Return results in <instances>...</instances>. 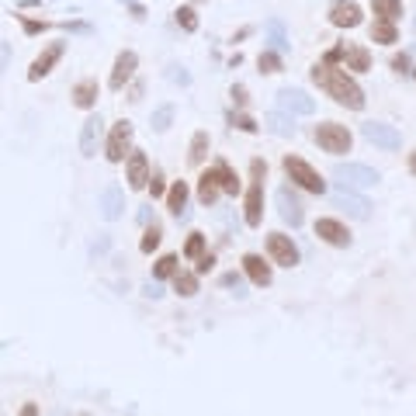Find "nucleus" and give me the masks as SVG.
I'll list each match as a JSON object with an SVG mask.
<instances>
[{"label":"nucleus","mask_w":416,"mask_h":416,"mask_svg":"<svg viewBox=\"0 0 416 416\" xmlns=\"http://www.w3.org/2000/svg\"><path fill=\"white\" fill-rule=\"evenodd\" d=\"M312 80H316L337 104H343V108H350V111H361V108H364V91L347 77V70H337L333 63H316V66H312Z\"/></svg>","instance_id":"obj_1"},{"label":"nucleus","mask_w":416,"mask_h":416,"mask_svg":"<svg viewBox=\"0 0 416 416\" xmlns=\"http://www.w3.org/2000/svg\"><path fill=\"white\" fill-rule=\"evenodd\" d=\"M337 184L347 187V191H361V187H375L378 184V170L364 167V163H337L333 170Z\"/></svg>","instance_id":"obj_2"},{"label":"nucleus","mask_w":416,"mask_h":416,"mask_svg":"<svg viewBox=\"0 0 416 416\" xmlns=\"http://www.w3.org/2000/svg\"><path fill=\"white\" fill-rule=\"evenodd\" d=\"M129 146H132V122L122 118V122L111 125V135H108V142H104V156H108L111 163H125Z\"/></svg>","instance_id":"obj_3"},{"label":"nucleus","mask_w":416,"mask_h":416,"mask_svg":"<svg viewBox=\"0 0 416 416\" xmlns=\"http://www.w3.org/2000/svg\"><path fill=\"white\" fill-rule=\"evenodd\" d=\"M285 170H288V177H292L299 187H305V191H312V194H323L326 180H323L302 156H285Z\"/></svg>","instance_id":"obj_4"},{"label":"nucleus","mask_w":416,"mask_h":416,"mask_svg":"<svg viewBox=\"0 0 416 416\" xmlns=\"http://www.w3.org/2000/svg\"><path fill=\"white\" fill-rule=\"evenodd\" d=\"M63 53H66V42H49L35 59H32V66H28V80L32 84H39L42 77H49L53 70H56V63L63 59Z\"/></svg>","instance_id":"obj_5"},{"label":"nucleus","mask_w":416,"mask_h":416,"mask_svg":"<svg viewBox=\"0 0 416 416\" xmlns=\"http://www.w3.org/2000/svg\"><path fill=\"white\" fill-rule=\"evenodd\" d=\"M316 142L326 149V153H350V132L337 122H323L316 129Z\"/></svg>","instance_id":"obj_6"},{"label":"nucleus","mask_w":416,"mask_h":416,"mask_svg":"<svg viewBox=\"0 0 416 416\" xmlns=\"http://www.w3.org/2000/svg\"><path fill=\"white\" fill-rule=\"evenodd\" d=\"M254 184H250V191H247V226H261V219H264V187H261V173H264V163L261 160H254Z\"/></svg>","instance_id":"obj_7"},{"label":"nucleus","mask_w":416,"mask_h":416,"mask_svg":"<svg viewBox=\"0 0 416 416\" xmlns=\"http://www.w3.org/2000/svg\"><path fill=\"white\" fill-rule=\"evenodd\" d=\"M135 70H139V56H135L132 49H122V53L115 56V66H111L108 87H111V91H122V87L135 77Z\"/></svg>","instance_id":"obj_8"},{"label":"nucleus","mask_w":416,"mask_h":416,"mask_svg":"<svg viewBox=\"0 0 416 416\" xmlns=\"http://www.w3.org/2000/svg\"><path fill=\"white\" fill-rule=\"evenodd\" d=\"M125 180H129L132 191L146 187V180H149V160H146L142 149H129V156H125Z\"/></svg>","instance_id":"obj_9"},{"label":"nucleus","mask_w":416,"mask_h":416,"mask_svg":"<svg viewBox=\"0 0 416 416\" xmlns=\"http://www.w3.org/2000/svg\"><path fill=\"white\" fill-rule=\"evenodd\" d=\"M361 132H364L368 142H375V146H381V149H399V146H402V135H399L392 125H385V122H368Z\"/></svg>","instance_id":"obj_10"},{"label":"nucleus","mask_w":416,"mask_h":416,"mask_svg":"<svg viewBox=\"0 0 416 416\" xmlns=\"http://www.w3.org/2000/svg\"><path fill=\"white\" fill-rule=\"evenodd\" d=\"M267 250H271L274 264H281V267H295L299 264V250H295V243L285 233H271L267 236Z\"/></svg>","instance_id":"obj_11"},{"label":"nucleus","mask_w":416,"mask_h":416,"mask_svg":"<svg viewBox=\"0 0 416 416\" xmlns=\"http://www.w3.org/2000/svg\"><path fill=\"white\" fill-rule=\"evenodd\" d=\"M278 104H281L285 111H292V115H312V111H316V101H312L305 91H292V87L278 91Z\"/></svg>","instance_id":"obj_12"},{"label":"nucleus","mask_w":416,"mask_h":416,"mask_svg":"<svg viewBox=\"0 0 416 416\" xmlns=\"http://www.w3.org/2000/svg\"><path fill=\"white\" fill-rule=\"evenodd\" d=\"M333 205H337V208H343V212H347L350 219H368V216H371V201H364V198L350 194L347 187H340V191L333 194Z\"/></svg>","instance_id":"obj_13"},{"label":"nucleus","mask_w":416,"mask_h":416,"mask_svg":"<svg viewBox=\"0 0 416 416\" xmlns=\"http://www.w3.org/2000/svg\"><path fill=\"white\" fill-rule=\"evenodd\" d=\"M278 208H281V219L288 223V226H302L305 223V212H302V201L292 194V187H281L278 191Z\"/></svg>","instance_id":"obj_14"},{"label":"nucleus","mask_w":416,"mask_h":416,"mask_svg":"<svg viewBox=\"0 0 416 416\" xmlns=\"http://www.w3.org/2000/svg\"><path fill=\"white\" fill-rule=\"evenodd\" d=\"M97 205H101V216H104L108 223H115V219H122V208H125V194H122V187H115V184H108V187L101 191V198H97Z\"/></svg>","instance_id":"obj_15"},{"label":"nucleus","mask_w":416,"mask_h":416,"mask_svg":"<svg viewBox=\"0 0 416 416\" xmlns=\"http://www.w3.org/2000/svg\"><path fill=\"white\" fill-rule=\"evenodd\" d=\"M101 115H91L84 125H80V153L91 160V156H97V142H101Z\"/></svg>","instance_id":"obj_16"},{"label":"nucleus","mask_w":416,"mask_h":416,"mask_svg":"<svg viewBox=\"0 0 416 416\" xmlns=\"http://www.w3.org/2000/svg\"><path fill=\"white\" fill-rule=\"evenodd\" d=\"M316 236L326 240L330 247H347V243H350V233H347L337 219H319V223H316Z\"/></svg>","instance_id":"obj_17"},{"label":"nucleus","mask_w":416,"mask_h":416,"mask_svg":"<svg viewBox=\"0 0 416 416\" xmlns=\"http://www.w3.org/2000/svg\"><path fill=\"white\" fill-rule=\"evenodd\" d=\"M97 94H101V84H97L94 77H87V80H80V84L73 87V94H70V97H73V104H77V108L91 111V108L97 104Z\"/></svg>","instance_id":"obj_18"},{"label":"nucleus","mask_w":416,"mask_h":416,"mask_svg":"<svg viewBox=\"0 0 416 416\" xmlns=\"http://www.w3.org/2000/svg\"><path fill=\"white\" fill-rule=\"evenodd\" d=\"M330 21H333L337 28H357V25H361V8L350 4V0H340V4L330 11Z\"/></svg>","instance_id":"obj_19"},{"label":"nucleus","mask_w":416,"mask_h":416,"mask_svg":"<svg viewBox=\"0 0 416 416\" xmlns=\"http://www.w3.org/2000/svg\"><path fill=\"white\" fill-rule=\"evenodd\" d=\"M243 271L250 274V281H254V285H261V288H264V285H271V267L264 264V257L247 254V257H243Z\"/></svg>","instance_id":"obj_20"},{"label":"nucleus","mask_w":416,"mask_h":416,"mask_svg":"<svg viewBox=\"0 0 416 416\" xmlns=\"http://www.w3.org/2000/svg\"><path fill=\"white\" fill-rule=\"evenodd\" d=\"M219 180H216V173L212 170H205L201 173V180H198V201L201 205H216V198H219Z\"/></svg>","instance_id":"obj_21"},{"label":"nucleus","mask_w":416,"mask_h":416,"mask_svg":"<svg viewBox=\"0 0 416 416\" xmlns=\"http://www.w3.org/2000/svg\"><path fill=\"white\" fill-rule=\"evenodd\" d=\"M343 63H347V70H354V73H368V70H371V56H368V49H361V46H347V49H343Z\"/></svg>","instance_id":"obj_22"},{"label":"nucleus","mask_w":416,"mask_h":416,"mask_svg":"<svg viewBox=\"0 0 416 416\" xmlns=\"http://www.w3.org/2000/svg\"><path fill=\"white\" fill-rule=\"evenodd\" d=\"M212 173H216V180H219V187H223L226 194H236V191H240V180H236V173L229 170V163H226V160H216Z\"/></svg>","instance_id":"obj_23"},{"label":"nucleus","mask_w":416,"mask_h":416,"mask_svg":"<svg viewBox=\"0 0 416 416\" xmlns=\"http://www.w3.org/2000/svg\"><path fill=\"white\" fill-rule=\"evenodd\" d=\"M184 205H187V184H184V180H173L170 191H167V208H170L173 216H180Z\"/></svg>","instance_id":"obj_24"},{"label":"nucleus","mask_w":416,"mask_h":416,"mask_svg":"<svg viewBox=\"0 0 416 416\" xmlns=\"http://www.w3.org/2000/svg\"><path fill=\"white\" fill-rule=\"evenodd\" d=\"M371 8L381 21H399L402 18V0H371Z\"/></svg>","instance_id":"obj_25"},{"label":"nucleus","mask_w":416,"mask_h":416,"mask_svg":"<svg viewBox=\"0 0 416 416\" xmlns=\"http://www.w3.org/2000/svg\"><path fill=\"white\" fill-rule=\"evenodd\" d=\"M371 39L378 42V46H392V42H399V35H395V21H375L371 25Z\"/></svg>","instance_id":"obj_26"},{"label":"nucleus","mask_w":416,"mask_h":416,"mask_svg":"<svg viewBox=\"0 0 416 416\" xmlns=\"http://www.w3.org/2000/svg\"><path fill=\"white\" fill-rule=\"evenodd\" d=\"M264 129H271V132L281 135V139L295 135V125H292V118H285V115H264Z\"/></svg>","instance_id":"obj_27"},{"label":"nucleus","mask_w":416,"mask_h":416,"mask_svg":"<svg viewBox=\"0 0 416 416\" xmlns=\"http://www.w3.org/2000/svg\"><path fill=\"white\" fill-rule=\"evenodd\" d=\"M173 292H177L180 299H191V295H198V278H194V274H184V271H177V274H173Z\"/></svg>","instance_id":"obj_28"},{"label":"nucleus","mask_w":416,"mask_h":416,"mask_svg":"<svg viewBox=\"0 0 416 416\" xmlns=\"http://www.w3.org/2000/svg\"><path fill=\"white\" fill-rule=\"evenodd\" d=\"M208 156V132H194L191 135V153H187V160L191 163H201Z\"/></svg>","instance_id":"obj_29"},{"label":"nucleus","mask_w":416,"mask_h":416,"mask_svg":"<svg viewBox=\"0 0 416 416\" xmlns=\"http://www.w3.org/2000/svg\"><path fill=\"white\" fill-rule=\"evenodd\" d=\"M173 274H177V257H173V254L160 257L156 267H153V278H156V281H167V278H173Z\"/></svg>","instance_id":"obj_30"},{"label":"nucleus","mask_w":416,"mask_h":416,"mask_svg":"<svg viewBox=\"0 0 416 416\" xmlns=\"http://www.w3.org/2000/svg\"><path fill=\"white\" fill-rule=\"evenodd\" d=\"M173 21H177L184 32H198V15H194V8H177V11H173Z\"/></svg>","instance_id":"obj_31"},{"label":"nucleus","mask_w":416,"mask_h":416,"mask_svg":"<svg viewBox=\"0 0 416 416\" xmlns=\"http://www.w3.org/2000/svg\"><path fill=\"white\" fill-rule=\"evenodd\" d=\"M170 122H173V104H160V108L153 111V129H156V132H167Z\"/></svg>","instance_id":"obj_32"},{"label":"nucleus","mask_w":416,"mask_h":416,"mask_svg":"<svg viewBox=\"0 0 416 416\" xmlns=\"http://www.w3.org/2000/svg\"><path fill=\"white\" fill-rule=\"evenodd\" d=\"M18 21H21L25 35H42V32H49V28H53L49 21H35V18H25V15H18Z\"/></svg>","instance_id":"obj_33"},{"label":"nucleus","mask_w":416,"mask_h":416,"mask_svg":"<svg viewBox=\"0 0 416 416\" xmlns=\"http://www.w3.org/2000/svg\"><path fill=\"white\" fill-rule=\"evenodd\" d=\"M201 254H205V236H201V233H191V240H187V247H184V257L198 261Z\"/></svg>","instance_id":"obj_34"},{"label":"nucleus","mask_w":416,"mask_h":416,"mask_svg":"<svg viewBox=\"0 0 416 416\" xmlns=\"http://www.w3.org/2000/svg\"><path fill=\"white\" fill-rule=\"evenodd\" d=\"M267 32H271V42H274V49H288V39H285V25H281L278 18L267 25Z\"/></svg>","instance_id":"obj_35"},{"label":"nucleus","mask_w":416,"mask_h":416,"mask_svg":"<svg viewBox=\"0 0 416 416\" xmlns=\"http://www.w3.org/2000/svg\"><path fill=\"white\" fill-rule=\"evenodd\" d=\"M257 66H261L264 73H278V70H281V56H278V53H261Z\"/></svg>","instance_id":"obj_36"},{"label":"nucleus","mask_w":416,"mask_h":416,"mask_svg":"<svg viewBox=\"0 0 416 416\" xmlns=\"http://www.w3.org/2000/svg\"><path fill=\"white\" fill-rule=\"evenodd\" d=\"M160 240H163V233L153 226V229H146V236H142V254H153L156 247H160Z\"/></svg>","instance_id":"obj_37"},{"label":"nucleus","mask_w":416,"mask_h":416,"mask_svg":"<svg viewBox=\"0 0 416 416\" xmlns=\"http://www.w3.org/2000/svg\"><path fill=\"white\" fill-rule=\"evenodd\" d=\"M233 125H236V129H243V132H257V129H261L250 115H236V118H233Z\"/></svg>","instance_id":"obj_38"},{"label":"nucleus","mask_w":416,"mask_h":416,"mask_svg":"<svg viewBox=\"0 0 416 416\" xmlns=\"http://www.w3.org/2000/svg\"><path fill=\"white\" fill-rule=\"evenodd\" d=\"M146 184H149V194H153V198H160V194L167 191V187H163V177H160V173H153V177H149Z\"/></svg>","instance_id":"obj_39"},{"label":"nucleus","mask_w":416,"mask_h":416,"mask_svg":"<svg viewBox=\"0 0 416 416\" xmlns=\"http://www.w3.org/2000/svg\"><path fill=\"white\" fill-rule=\"evenodd\" d=\"M8 63H11V42H0V77H4Z\"/></svg>","instance_id":"obj_40"},{"label":"nucleus","mask_w":416,"mask_h":416,"mask_svg":"<svg viewBox=\"0 0 416 416\" xmlns=\"http://www.w3.org/2000/svg\"><path fill=\"white\" fill-rule=\"evenodd\" d=\"M212 267H216V257H212V254H208V257L201 254V257H198V274H208Z\"/></svg>","instance_id":"obj_41"},{"label":"nucleus","mask_w":416,"mask_h":416,"mask_svg":"<svg viewBox=\"0 0 416 416\" xmlns=\"http://www.w3.org/2000/svg\"><path fill=\"white\" fill-rule=\"evenodd\" d=\"M392 66H395L399 73H406V70H409V56H406V53H402V56H395V59H392Z\"/></svg>","instance_id":"obj_42"},{"label":"nucleus","mask_w":416,"mask_h":416,"mask_svg":"<svg viewBox=\"0 0 416 416\" xmlns=\"http://www.w3.org/2000/svg\"><path fill=\"white\" fill-rule=\"evenodd\" d=\"M340 59H343V49H340V46L326 53V63H340Z\"/></svg>","instance_id":"obj_43"},{"label":"nucleus","mask_w":416,"mask_h":416,"mask_svg":"<svg viewBox=\"0 0 416 416\" xmlns=\"http://www.w3.org/2000/svg\"><path fill=\"white\" fill-rule=\"evenodd\" d=\"M18 416H39V406H35V402H25Z\"/></svg>","instance_id":"obj_44"},{"label":"nucleus","mask_w":416,"mask_h":416,"mask_svg":"<svg viewBox=\"0 0 416 416\" xmlns=\"http://www.w3.org/2000/svg\"><path fill=\"white\" fill-rule=\"evenodd\" d=\"M233 101H236V104H247V91H243V87H233Z\"/></svg>","instance_id":"obj_45"},{"label":"nucleus","mask_w":416,"mask_h":416,"mask_svg":"<svg viewBox=\"0 0 416 416\" xmlns=\"http://www.w3.org/2000/svg\"><path fill=\"white\" fill-rule=\"evenodd\" d=\"M409 170H413V173H416V153H413V156H409Z\"/></svg>","instance_id":"obj_46"},{"label":"nucleus","mask_w":416,"mask_h":416,"mask_svg":"<svg viewBox=\"0 0 416 416\" xmlns=\"http://www.w3.org/2000/svg\"><path fill=\"white\" fill-rule=\"evenodd\" d=\"M413 77H416V70H413Z\"/></svg>","instance_id":"obj_47"}]
</instances>
